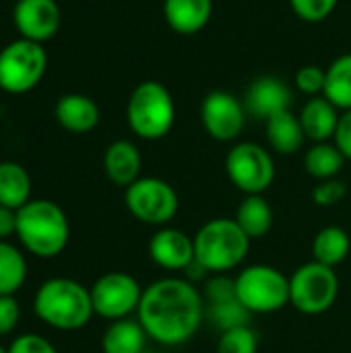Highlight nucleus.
Returning <instances> with one entry per match:
<instances>
[{"mask_svg":"<svg viewBox=\"0 0 351 353\" xmlns=\"http://www.w3.org/2000/svg\"><path fill=\"white\" fill-rule=\"evenodd\" d=\"M207 306V316L213 323V327H217L221 333L234 327H242V325H250V312L238 302V298L228 300V302H219V304H205Z\"/></svg>","mask_w":351,"mask_h":353,"instance_id":"28","label":"nucleus"},{"mask_svg":"<svg viewBox=\"0 0 351 353\" xmlns=\"http://www.w3.org/2000/svg\"><path fill=\"white\" fill-rule=\"evenodd\" d=\"M213 14V0H163V19L178 35H197Z\"/></svg>","mask_w":351,"mask_h":353,"instance_id":"18","label":"nucleus"},{"mask_svg":"<svg viewBox=\"0 0 351 353\" xmlns=\"http://www.w3.org/2000/svg\"><path fill=\"white\" fill-rule=\"evenodd\" d=\"M48 68V54L43 43L29 39H14L0 50V89L21 95L39 85Z\"/></svg>","mask_w":351,"mask_h":353,"instance_id":"8","label":"nucleus"},{"mask_svg":"<svg viewBox=\"0 0 351 353\" xmlns=\"http://www.w3.org/2000/svg\"><path fill=\"white\" fill-rule=\"evenodd\" d=\"M339 110L323 95L310 97L300 110V124L308 141L329 143L335 137L339 124Z\"/></svg>","mask_w":351,"mask_h":353,"instance_id":"19","label":"nucleus"},{"mask_svg":"<svg viewBox=\"0 0 351 353\" xmlns=\"http://www.w3.org/2000/svg\"><path fill=\"white\" fill-rule=\"evenodd\" d=\"M124 205L128 213L153 228L170 225V221L178 215L180 199L176 188L155 176H141L128 188H124Z\"/></svg>","mask_w":351,"mask_h":353,"instance_id":"9","label":"nucleus"},{"mask_svg":"<svg viewBox=\"0 0 351 353\" xmlns=\"http://www.w3.org/2000/svg\"><path fill=\"white\" fill-rule=\"evenodd\" d=\"M141 353H155V352H151V350H145V352H141Z\"/></svg>","mask_w":351,"mask_h":353,"instance_id":"39","label":"nucleus"},{"mask_svg":"<svg viewBox=\"0 0 351 353\" xmlns=\"http://www.w3.org/2000/svg\"><path fill=\"white\" fill-rule=\"evenodd\" d=\"M17 234V211L0 205V240H8Z\"/></svg>","mask_w":351,"mask_h":353,"instance_id":"37","label":"nucleus"},{"mask_svg":"<svg viewBox=\"0 0 351 353\" xmlns=\"http://www.w3.org/2000/svg\"><path fill=\"white\" fill-rule=\"evenodd\" d=\"M33 312L56 331H79L95 314L89 288L68 277L43 281L33 296Z\"/></svg>","mask_w":351,"mask_h":353,"instance_id":"2","label":"nucleus"},{"mask_svg":"<svg viewBox=\"0 0 351 353\" xmlns=\"http://www.w3.org/2000/svg\"><path fill=\"white\" fill-rule=\"evenodd\" d=\"M147 331L134 319H122L110 323L101 337L103 353H141L147 350Z\"/></svg>","mask_w":351,"mask_h":353,"instance_id":"22","label":"nucleus"},{"mask_svg":"<svg viewBox=\"0 0 351 353\" xmlns=\"http://www.w3.org/2000/svg\"><path fill=\"white\" fill-rule=\"evenodd\" d=\"M141 170H143V157L132 141L120 139L108 145L103 153V172L112 184L128 188L132 182L141 178Z\"/></svg>","mask_w":351,"mask_h":353,"instance_id":"16","label":"nucleus"},{"mask_svg":"<svg viewBox=\"0 0 351 353\" xmlns=\"http://www.w3.org/2000/svg\"><path fill=\"white\" fill-rule=\"evenodd\" d=\"M312 203L329 209V207H337L345 196H348V186L343 180L339 178H331V180H323L312 188Z\"/></svg>","mask_w":351,"mask_h":353,"instance_id":"31","label":"nucleus"},{"mask_svg":"<svg viewBox=\"0 0 351 353\" xmlns=\"http://www.w3.org/2000/svg\"><path fill=\"white\" fill-rule=\"evenodd\" d=\"M126 122L132 134L143 141L168 137L176 122V103L170 89L159 81L139 83L126 103Z\"/></svg>","mask_w":351,"mask_h":353,"instance_id":"5","label":"nucleus"},{"mask_svg":"<svg viewBox=\"0 0 351 353\" xmlns=\"http://www.w3.org/2000/svg\"><path fill=\"white\" fill-rule=\"evenodd\" d=\"M203 298H205V304H219V302L234 300L236 298V281L232 277H228V273L213 275L205 283Z\"/></svg>","mask_w":351,"mask_h":353,"instance_id":"33","label":"nucleus"},{"mask_svg":"<svg viewBox=\"0 0 351 353\" xmlns=\"http://www.w3.org/2000/svg\"><path fill=\"white\" fill-rule=\"evenodd\" d=\"M194 240V261L213 275L238 269L250 250V238L242 232L234 217H215L205 221Z\"/></svg>","mask_w":351,"mask_h":353,"instance_id":"4","label":"nucleus"},{"mask_svg":"<svg viewBox=\"0 0 351 353\" xmlns=\"http://www.w3.org/2000/svg\"><path fill=\"white\" fill-rule=\"evenodd\" d=\"M246 108L230 91H211L201 103L205 132L217 143H234L246 126Z\"/></svg>","mask_w":351,"mask_h":353,"instance_id":"12","label":"nucleus"},{"mask_svg":"<svg viewBox=\"0 0 351 353\" xmlns=\"http://www.w3.org/2000/svg\"><path fill=\"white\" fill-rule=\"evenodd\" d=\"M54 116L58 124L72 132V134H85L91 132L99 124V105L83 93H66L56 101Z\"/></svg>","mask_w":351,"mask_h":353,"instance_id":"17","label":"nucleus"},{"mask_svg":"<svg viewBox=\"0 0 351 353\" xmlns=\"http://www.w3.org/2000/svg\"><path fill=\"white\" fill-rule=\"evenodd\" d=\"M339 0H290L294 14L306 23H323L333 14Z\"/></svg>","mask_w":351,"mask_h":353,"instance_id":"30","label":"nucleus"},{"mask_svg":"<svg viewBox=\"0 0 351 353\" xmlns=\"http://www.w3.org/2000/svg\"><path fill=\"white\" fill-rule=\"evenodd\" d=\"M351 250V238L350 234L339 228V225H327L323 230H319L312 238V261L327 265L331 269H335L337 265H341Z\"/></svg>","mask_w":351,"mask_h":353,"instance_id":"23","label":"nucleus"},{"mask_svg":"<svg viewBox=\"0 0 351 353\" xmlns=\"http://www.w3.org/2000/svg\"><path fill=\"white\" fill-rule=\"evenodd\" d=\"M21 246L37 259H56L70 240V223L60 205L48 199H31L17 211Z\"/></svg>","mask_w":351,"mask_h":353,"instance_id":"3","label":"nucleus"},{"mask_svg":"<svg viewBox=\"0 0 351 353\" xmlns=\"http://www.w3.org/2000/svg\"><path fill=\"white\" fill-rule=\"evenodd\" d=\"M333 143L343 153V157L348 161H351V110L341 112L339 124H337V130H335V137H333Z\"/></svg>","mask_w":351,"mask_h":353,"instance_id":"36","label":"nucleus"},{"mask_svg":"<svg viewBox=\"0 0 351 353\" xmlns=\"http://www.w3.org/2000/svg\"><path fill=\"white\" fill-rule=\"evenodd\" d=\"M234 281L236 298L250 314H273L290 304V277L273 265H248Z\"/></svg>","mask_w":351,"mask_h":353,"instance_id":"6","label":"nucleus"},{"mask_svg":"<svg viewBox=\"0 0 351 353\" xmlns=\"http://www.w3.org/2000/svg\"><path fill=\"white\" fill-rule=\"evenodd\" d=\"M234 219L250 240H259L271 232L275 215L265 194H246L242 203L238 205Z\"/></svg>","mask_w":351,"mask_h":353,"instance_id":"21","label":"nucleus"},{"mask_svg":"<svg viewBox=\"0 0 351 353\" xmlns=\"http://www.w3.org/2000/svg\"><path fill=\"white\" fill-rule=\"evenodd\" d=\"M31 201V176L17 161H0V205L19 211Z\"/></svg>","mask_w":351,"mask_h":353,"instance_id":"24","label":"nucleus"},{"mask_svg":"<svg viewBox=\"0 0 351 353\" xmlns=\"http://www.w3.org/2000/svg\"><path fill=\"white\" fill-rule=\"evenodd\" d=\"M143 290L139 279L126 271H110L89 288L95 314L112 323L130 319L139 310Z\"/></svg>","mask_w":351,"mask_h":353,"instance_id":"11","label":"nucleus"},{"mask_svg":"<svg viewBox=\"0 0 351 353\" xmlns=\"http://www.w3.org/2000/svg\"><path fill=\"white\" fill-rule=\"evenodd\" d=\"M149 259L163 271H186L194 263V240L186 232L163 225L149 240Z\"/></svg>","mask_w":351,"mask_h":353,"instance_id":"14","label":"nucleus"},{"mask_svg":"<svg viewBox=\"0 0 351 353\" xmlns=\"http://www.w3.org/2000/svg\"><path fill=\"white\" fill-rule=\"evenodd\" d=\"M265 137H267V143L271 145V149L279 155L298 153L306 141L300 118L292 110L269 118L265 122Z\"/></svg>","mask_w":351,"mask_h":353,"instance_id":"20","label":"nucleus"},{"mask_svg":"<svg viewBox=\"0 0 351 353\" xmlns=\"http://www.w3.org/2000/svg\"><path fill=\"white\" fill-rule=\"evenodd\" d=\"M207 316L205 298L186 277H161L143 290L137 321L149 339L178 347L188 343Z\"/></svg>","mask_w":351,"mask_h":353,"instance_id":"1","label":"nucleus"},{"mask_svg":"<svg viewBox=\"0 0 351 353\" xmlns=\"http://www.w3.org/2000/svg\"><path fill=\"white\" fill-rule=\"evenodd\" d=\"M292 89L279 77L265 74L254 79L244 93V108L248 116L267 122L275 114L288 112L292 108Z\"/></svg>","mask_w":351,"mask_h":353,"instance_id":"15","label":"nucleus"},{"mask_svg":"<svg viewBox=\"0 0 351 353\" xmlns=\"http://www.w3.org/2000/svg\"><path fill=\"white\" fill-rule=\"evenodd\" d=\"M12 19L23 39L46 43L60 31L62 12L56 0H17Z\"/></svg>","mask_w":351,"mask_h":353,"instance_id":"13","label":"nucleus"},{"mask_svg":"<svg viewBox=\"0 0 351 353\" xmlns=\"http://www.w3.org/2000/svg\"><path fill=\"white\" fill-rule=\"evenodd\" d=\"M27 279L25 254L8 240H0V296H14Z\"/></svg>","mask_w":351,"mask_h":353,"instance_id":"27","label":"nucleus"},{"mask_svg":"<svg viewBox=\"0 0 351 353\" xmlns=\"http://www.w3.org/2000/svg\"><path fill=\"white\" fill-rule=\"evenodd\" d=\"M215 353H259V333L250 325L228 329L219 335Z\"/></svg>","mask_w":351,"mask_h":353,"instance_id":"29","label":"nucleus"},{"mask_svg":"<svg viewBox=\"0 0 351 353\" xmlns=\"http://www.w3.org/2000/svg\"><path fill=\"white\" fill-rule=\"evenodd\" d=\"M8 353H58L56 347L41 335L37 333H25L21 337H17L10 347Z\"/></svg>","mask_w":351,"mask_h":353,"instance_id":"34","label":"nucleus"},{"mask_svg":"<svg viewBox=\"0 0 351 353\" xmlns=\"http://www.w3.org/2000/svg\"><path fill=\"white\" fill-rule=\"evenodd\" d=\"M225 174L230 182L246 194H265L275 182L273 155L259 143L242 141L225 155Z\"/></svg>","mask_w":351,"mask_h":353,"instance_id":"10","label":"nucleus"},{"mask_svg":"<svg viewBox=\"0 0 351 353\" xmlns=\"http://www.w3.org/2000/svg\"><path fill=\"white\" fill-rule=\"evenodd\" d=\"M343 153L337 149L335 143H312V147L304 155V170L317 182L337 178L345 165Z\"/></svg>","mask_w":351,"mask_h":353,"instance_id":"25","label":"nucleus"},{"mask_svg":"<svg viewBox=\"0 0 351 353\" xmlns=\"http://www.w3.org/2000/svg\"><path fill=\"white\" fill-rule=\"evenodd\" d=\"M325 79H327V72L321 66L306 64L296 72L294 83L304 95L317 97V95H323V91H325Z\"/></svg>","mask_w":351,"mask_h":353,"instance_id":"32","label":"nucleus"},{"mask_svg":"<svg viewBox=\"0 0 351 353\" xmlns=\"http://www.w3.org/2000/svg\"><path fill=\"white\" fill-rule=\"evenodd\" d=\"M0 353H8V347H2V345H0Z\"/></svg>","mask_w":351,"mask_h":353,"instance_id":"38","label":"nucleus"},{"mask_svg":"<svg viewBox=\"0 0 351 353\" xmlns=\"http://www.w3.org/2000/svg\"><path fill=\"white\" fill-rule=\"evenodd\" d=\"M339 288L335 269L317 261L304 263L290 275V306L300 314L321 316L335 306Z\"/></svg>","mask_w":351,"mask_h":353,"instance_id":"7","label":"nucleus"},{"mask_svg":"<svg viewBox=\"0 0 351 353\" xmlns=\"http://www.w3.org/2000/svg\"><path fill=\"white\" fill-rule=\"evenodd\" d=\"M325 72L327 79L323 97H327L339 112L351 110V54L335 58Z\"/></svg>","mask_w":351,"mask_h":353,"instance_id":"26","label":"nucleus"},{"mask_svg":"<svg viewBox=\"0 0 351 353\" xmlns=\"http://www.w3.org/2000/svg\"><path fill=\"white\" fill-rule=\"evenodd\" d=\"M21 321V306L14 296H0V337L10 335Z\"/></svg>","mask_w":351,"mask_h":353,"instance_id":"35","label":"nucleus"}]
</instances>
